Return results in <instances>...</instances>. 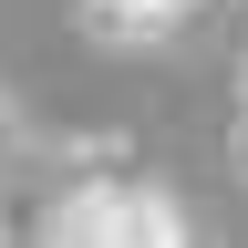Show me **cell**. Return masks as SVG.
I'll list each match as a JSON object with an SVG mask.
<instances>
[{
    "label": "cell",
    "mask_w": 248,
    "mask_h": 248,
    "mask_svg": "<svg viewBox=\"0 0 248 248\" xmlns=\"http://www.w3.org/2000/svg\"><path fill=\"white\" fill-rule=\"evenodd\" d=\"M11 248H207V238L176 186L124 135H104V145H73L62 186L31 207V228H11Z\"/></svg>",
    "instance_id": "1"
},
{
    "label": "cell",
    "mask_w": 248,
    "mask_h": 248,
    "mask_svg": "<svg viewBox=\"0 0 248 248\" xmlns=\"http://www.w3.org/2000/svg\"><path fill=\"white\" fill-rule=\"evenodd\" d=\"M217 11H228V0H73L83 42H104V52H166L186 31H207Z\"/></svg>",
    "instance_id": "2"
},
{
    "label": "cell",
    "mask_w": 248,
    "mask_h": 248,
    "mask_svg": "<svg viewBox=\"0 0 248 248\" xmlns=\"http://www.w3.org/2000/svg\"><path fill=\"white\" fill-rule=\"evenodd\" d=\"M228 166H238V186H248V62H238V93H228Z\"/></svg>",
    "instance_id": "3"
},
{
    "label": "cell",
    "mask_w": 248,
    "mask_h": 248,
    "mask_svg": "<svg viewBox=\"0 0 248 248\" xmlns=\"http://www.w3.org/2000/svg\"><path fill=\"white\" fill-rule=\"evenodd\" d=\"M11 155H21V114L0 104V166H11Z\"/></svg>",
    "instance_id": "4"
},
{
    "label": "cell",
    "mask_w": 248,
    "mask_h": 248,
    "mask_svg": "<svg viewBox=\"0 0 248 248\" xmlns=\"http://www.w3.org/2000/svg\"><path fill=\"white\" fill-rule=\"evenodd\" d=\"M0 248H11V207H0Z\"/></svg>",
    "instance_id": "5"
}]
</instances>
